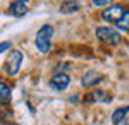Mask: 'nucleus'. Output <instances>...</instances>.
<instances>
[{
    "mask_svg": "<svg viewBox=\"0 0 129 125\" xmlns=\"http://www.w3.org/2000/svg\"><path fill=\"white\" fill-rule=\"evenodd\" d=\"M52 36H53V26H50V24H45L36 33L35 45H36V48L40 50L41 53H48L50 51V48H52Z\"/></svg>",
    "mask_w": 129,
    "mask_h": 125,
    "instance_id": "obj_1",
    "label": "nucleus"
},
{
    "mask_svg": "<svg viewBox=\"0 0 129 125\" xmlns=\"http://www.w3.org/2000/svg\"><path fill=\"white\" fill-rule=\"evenodd\" d=\"M96 38L102 41V43H105V45H119L120 43V34L117 29L114 28H109V26H100L96 28Z\"/></svg>",
    "mask_w": 129,
    "mask_h": 125,
    "instance_id": "obj_2",
    "label": "nucleus"
},
{
    "mask_svg": "<svg viewBox=\"0 0 129 125\" xmlns=\"http://www.w3.org/2000/svg\"><path fill=\"white\" fill-rule=\"evenodd\" d=\"M21 64H22V53L19 50H12L9 53V57H7V60H5V72L9 76H17Z\"/></svg>",
    "mask_w": 129,
    "mask_h": 125,
    "instance_id": "obj_3",
    "label": "nucleus"
},
{
    "mask_svg": "<svg viewBox=\"0 0 129 125\" xmlns=\"http://www.w3.org/2000/svg\"><path fill=\"white\" fill-rule=\"evenodd\" d=\"M124 12H126V10H124L122 5H119V4H112L110 7H107V9L102 12V19L109 21V22H115V24H117Z\"/></svg>",
    "mask_w": 129,
    "mask_h": 125,
    "instance_id": "obj_4",
    "label": "nucleus"
},
{
    "mask_svg": "<svg viewBox=\"0 0 129 125\" xmlns=\"http://www.w3.org/2000/svg\"><path fill=\"white\" fill-rule=\"evenodd\" d=\"M69 82H71V77L67 76L66 72H57V74L52 76L48 84L53 91H64V89H67Z\"/></svg>",
    "mask_w": 129,
    "mask_h": 125,
    "instance_id": "obj_5",
    "label": "nucleus"
},
{
    "mask_svg": "<svg viewBox=\"0 0 129 125\" xmlns=\"http://www.w3.org/2000/svg\"><path fill=\"white\" fill-rule=\"evenodd\" d=\"M102 81H103V76H102V74L95 72V70H88L84 76L81 77V86L84 87V89H89V87L96 86Z\"/></svg>",
    "mask_w": 129,
    "mask_h": 125,
    "instance_id": "obj_6",
    "label": "nucleus"
},
{
    "mask_svg": "<svg viewBox=\"0 0 129 125\" xmlns=\"http://www.w3.org/2000/svg\"><path fill=\"white\" fill-rule=\"evenodd\" d=\"M28 10H29V7H28L26 2L17 0V2H12V4H10V14L16 16V17H22V16H26Z\"/></svg>",
    "mask_w": 129,
    "mask_h": 125,
    "instance_id": "obj_7",
    "label": "nucleus"
},
{
    "mask_svg": "<svg viewBox=\"0 0 129 125\" xmlns=\"http://www.w3.org/2000/svg\"><path fill=\"white\" fill-rule=\"evenodd\" d=\"M129 113V106H122V108H117L114 113H112V123L119 125L126 120V115Z\"/></svg>",
    "mask_w": 129,
    "mask_h": 125,
    "instance_id": "obj_8",
    "label": "nucleus"
},
{
    "mask_svg": "<svg viewBox=\"0 0 129 125\" xmlns=\"http://www.w3.org/2000/svg\"><path fill=\"white\" fill-rule=\"evenodd\" d=\"M103 96H105V93H103V89H95L91 94L88 96H84V101L86 103H98V101H103Z\"/></svg>",
    "mask_w": 129,
    "mask_h": 125,
    "instance_id": "obj_9",
    "label": "nucleus"
},
{
    "mask_svg": "<svg viewBox=\"0 0 129 125\" xmlns=\"http://www.w3.org/2000/svg\"><path fill=\"white\" fill-rule=\"evenodd\" d=\"M76 10H79V2H64L60 7L62 14H69V12H76Z\"/></svg>",
    "mask_w": 129,
    "mask_h": 125,
    "instance_id": "obj_10",
    "label": "nucleus"
},
{
    "mask_svg": "<svg viewBox=\"0 0 129 125\" xmlns=\"http://www.w3.org/2000/svg\"><path fill=\"white\" fill-rule=\"evenodd\" d=\"M9 99H10V89H9V86H7L5 82L0 81V105L5 103V101H9Z\"/></svg>",
    "mask_w": 129,
    "mask_h": 125,
    "instance_id": "obj_11",
    "label": "nucleus"
},
{
    "mask_svg": "<svg viewBox=\"0 0 129 125\" xmlns=\"http://www.w3.org/2000/svg\"><path fill=\"white\" fill-rule=\"evenodd\" d=\"M117 28L124 29V31H129V10H126V12L122 14V17H120L119 22H117Z\"/></svg>",
    "mask_w": 129,
    "mask_h": 125,
    "instance_id": "obj_12",
    "label": "nucleus"
},
{
    "mask_svg": "<svg viewBox=\"0 0 129 125\" xmlns=\"http://www.w3.org/2000/svg\"><path fill=\"white\" fill-rule=\"evenodd\" d=\"M10 46H12V43H10V41H2V43H0V53H4V51H5V50H9Z\"/></svg>",
    "mask_w": 129,
    "mask_h": 125,
    "instance_id": "obj_13",
    "label": "nucleus"
},
{
    "mask_svg": "<svg viewBox=\"0 0 129 125\" xmlns=\"http://www.w3.org/2000/svg\"><path fill=\"white\" fill-rule=\"evenodd\" d=\"M109 0H93V5L95 7H102V5H109Z\"/></svg>",
    "mask_w": 129,
    "mask_h": 125,
    "instance_id": "obj_14",
    "label": "nucleus"
},
{
    "mask_svg": "<svg viewBox=\"0 0 129 125\" xmlns=\"http://www.w3.org/2000/svg\"><path fill=\"white\" fill-rule=\"evenodd\" d=\"M119 125H129V123H124V122H122V123H119Z\"/></svg>",
    "mask_w": 129,
    "mask_h": 125,
    "instance_id": "obj_15",
    "label": "nucleus"
}]
</instances>
